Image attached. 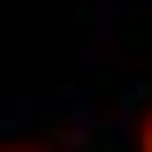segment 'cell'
Masks as SVG:
<instances>
[{"instance_id":"1","label":"cell","mask_w":152,"mask_h":152,"mask_svg":"<svg viewBox=\"0 0 152 152\" xmlns=\"http://www.w3.org/2000/svg\"><path fill=\"white\" fill-rule=\"evenodd\" d=\"M145 152H152V129H145Z\"/></svg>"}]
</instances>
